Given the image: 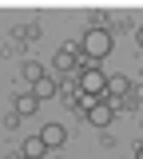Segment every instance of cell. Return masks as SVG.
Here are the masks:
<instances>
[{
  "label": "cell",
  "mask_w": 143,
  "mask_h": 159,
  "mask_svg": "<svg viewBox=\"0 0 143 159\" xmlns=\"http://www.w3.org/2000/svg\"><path fill=\"white\" fill-rule=\"evenodd\" d=\"M111 44L115 40L107 28H87L80 40V52H83V60H103V56H111Z\"/></svg>",
  "instance_id": "obj_1"
},
{
  "label": "cell",
  "mask_w": 143,
  "mask_h": 159,
  "mask_svg": "<svg viewBox=\"0 0 143 159\" xmlns=\"http://www.w3.org/2000/svg\"><path fill=\"white\" fill-rule=\"evenodd\" d=\"M80 92H87V96H107V76H103L100 68H87V72H80Z\"/></svg>",
  "instance_id": "obj_2"
},
{
  "label": "cell",
  "mask_w": 143,
  "mask_h": 159,
  "mask_svg": "<svg viewBox=\"0 0 143 159\" xmlns=\"http://www.w3.org/2000/svg\"><path fill=\"white\" fill-rule=\"evenodd\" d=\"M80 44H64L60 52H56V60H52V64H56V72H76V64H80Z\"/></svg>",
  "instance_id": "obj_3"
},
{
  "label": "cell",
  "mask_w": 143,
  "mask_h": 159,
  "mask_svg": "<svg viewBox=\"0 0 143 159\" xmlns=\"http://www.w3.org/2000/svg\"><path fill=\"white\" fill-rule=\"evenodd\" d=\"M40 143L44 147H64L68 143V127L64 123H44L40 127Z\"/></svg>",
  "instance_id": "obj_4"
},
{
  "label": "cell",
  "mask_w": 143,
  "mask_h": 159,
  "mask_svg": "<svg viewBox=\"0 0 143 159\" xmlns=\"http://www.w3.org/2000/svg\"><path fill=\"white\" fill-rule=\"evenodd\" d=\"M83 119H87L92 127H100V131H107V123L115 119V111H111V107H107V103H103V99H100V103H96V107H92V111H87V116H83Z\"/></svg>",
  "instance_id": "obj_5"
},
{
  "label": "cell",
  "mask_w": 143,
  "mask_h": 159,
  "mask_svg": "<svg viewBox=\"0 0 143 159\" xmlns=\"http://www.w3.org/2000/svg\"><path fill=\"white\" fill-rule=\"evenodd\" d=\"M32 96L40 99V103H44V99H56V96H60V84H56L52 76H44L40 84H32Z\"/></svg>",
  "instance_id": "obj_6"
},
{
  "label": "cell",
  "mask_w": 143,
  "mask_h": 159,
  "mask_svg": "<svg viewBox=\"0 0 143 159\" xmlns=\"http://www.w3.org/2000/svg\"><path fill=\"white\" fill-rule=\"evenodd\" d=\"M107 96L111 99H127L131 96V80L127 76H107Z\"/></svg>",
  "instance_id": "obj_7"
},
{
  "label": "cell",
  "mask_w": 143,
  "mask_h": 159,
  "mask_svg": "<svg viewBox=\"0 0 143 159\" xmlns=\"http://www.w3.org/2000/svg\"><path fill=\"white\" fill-rule=\"evenodd\" d=\"M36 111H40V99L32 96V92H24V96H16V116H36Z\"/></svg>",
  "instance_id": "obj_8"
},
{
  "label": "cell",
  "mask_w": 143,
  "mask_h": 159,
  "mask_svg": "<svg viewBox=\"0 0 143 159\" xmlns=\"http://www.w3.org/2000/svg\"><path fill=\"white\" fill-rule=\"evenodd\" d=\"M44 151H48V147L40 143V135H28V139H24V151H20V155H28V159H44Z\"/></svg>",
  "instance_id": "obj_9"
},
{
  "label": "cell",
  "mask_w": 143,
  "mask_h": 159,
  "mask_svg": "<svg viewBox=\"0 0 143 159\" xmlns=\"http://www.w3.org/2000/svg\"><path fill=\"white\" fill-rule=\"evenodd\" d=\"M44 76H48V72H44L40 64H32V60H28V64H24V80H28V84H40Z\"/></svg>",
  "instance_id": "obj_10"
},
{
  "label": "cell",
  "mask_w": 143,
  "mask_h": 159,
  "mask_svg": "<svg viewBox=\"0 0 143 159\" xmlns=\"http://www.w3.org/2000/svg\"><path fill=\"white\" fill-rule=\"evenodd\" d=\"M72 103H76V107H80L83 116H87V111H92V107H96V103H100V96H87V92H80V96L72 99Z\"/></svg>",
  "instance_id": "obj_11"
},
{
  "label": "cell",
  "mask_w": 143,
  "mask_h": 159,
  "mask_svg": "<svg viewBox=\"0 0 143 159\" xmlns=\"http://www.w3.org/2000/svg\"><path fill=\"white\" fill-rule=\"evenodd\" d=\"M135 40H139V48H143V24H139V28H135Z\"/></svg>",
  "instance_id": "obj_12"
},
{
  "label": "cell",
  "mask_w": 143,
  "mask_h": 159,
  "mask_svg": "<svg viewBox=\"0 0 143 159\" xmlns=\"http://www.w3.org/2000/svg\"><path fill=\"white\" fill-rule=\"evenodd\" d=\"M135 159H143V143H139V147H135Z\"/></svg>",
  "instance_id": "obj_13"
},
{
  "label": "cell",
  "mask_w": 143,
  "mask_h": 159,
  "mask_svg": "<svg viewBox=\"0 0 143 159\" xmlns=\"http://www.w3.org/2000/svg\"><path fill=\"white\" fill-rule=\"evenodd\" d=\"M20 159H28V155H20Z\"/></svg>",
  "instance_id": "obj_14"
}]
</instances>
